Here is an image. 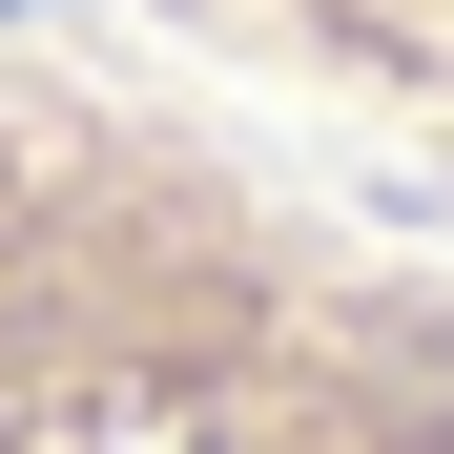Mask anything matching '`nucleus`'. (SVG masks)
Listing matches in <instances>:
<instances>
[{
	"label": "nucleus",
	"mask_w": 454,
	"mask_h": 454,
	"mask_svg": "<svg viewBox=\"0 0 454 454\" xmlns=\"http://www.w3.org/2000/svg\"><path fill=\"white\" fill-rule=\"evenodd\" d=\"M0 454H454V227L207 83L0 42Z\"/></svg>",
	"instance_id": "f257e3e1"
},
{
	"label": "nucleus",
	"mask_w": 454,
	"mask_h": 454,
	"mask_svg": "<svg viewBox=\"0 0 454 454\" xmlns=\"http://www.w3.org/2000/svg\"><path fill=\"white\" fill-rule=\"evenodd\" d=\"M207 21L310 124H351V145H393V166L454 186V0H207Z\"/></svg>",
	"instance_id": "f03ea898"
}]
</instances>
